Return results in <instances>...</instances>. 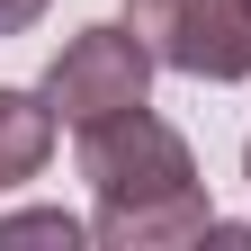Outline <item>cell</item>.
Returning <instances> with one entry per match:
<instances>
[{"label":"cell","mask_w":251,"mask_h":251,"mask_svg":"<svg viewBox=\"0 0 251 251\" xmlns=\"http://www.w3.org/2000/svg\"><path fill=\"white\" fill-rule=\"evenodd\" d=\"M152 63L162 54L135 36V18H99L45 63V99L72 135H90V126H108L126 108H152Z\"/></svg>","instance_id":"7a4b0ae2"},{"label":"cell","mask_w":251,"mask_h":251,"mask_svg":"<svg viewBox=\"0 0 251 251\" xmlns=\"http://www.w3.org/2000/svg\"><path fill=\"white\" fill-rule=\"evenodd\" d=\"M242 179H251V144H242Z\"/></svg>","instance_id":"ba28073f"},{"label":"cell","mask_w":251,"mask_h":251,"mask_svg":"<svg viewBox=\"0 0 251 251\" xmlns=\"http://www.w3.org/2000/svg\"><path fill=\"white\" fill-rule=\"evenodd\" d=\"M45 9H54V0H0V36H27Z\"/></svg>","instance_id":"52a82bcc"},{"label":"cell","mask_w":251,"mask_h":251,"mask_svg":"<svg viewBox=\"0 0 251 251\" xmlns=\"http://www.w3.org/2000/svg\"><path fill=\"white\" fill-rule=\"evenodd\" d=\"M0 242H63V251H81L90 225L72 206H18V215H0Z\"/></svg>","instance_id":"8992f818"},{"label":"cell","mask_w":251,"mask_h":251,"mask_svg":"<svg viewBox=\"0 0 251 251\" xmlns=\"http://www.w3.org/2000/svg\"><path fill=\"white\" fill-rule=\"evenodd\" d=\"M135 36L188 81H251V0H126Z\"/></svg>","instance_id":"3957f363"},{"label":"cell","mask_w":251,"mask_h":251,"mask_svg":"<svg viewBox=\"0 0 251 251\" xmlns=\"http://www.w3.org/2000/svg\"><path fill=\"white\" fill-rule=\"evenodd\" d=\"M81 179H90V198H99V215H135V206L188 198V188H198V152H188V135L171 117L126 108V117H108V126L81 135Z\"/></svg>","instance_id":"6da1fadb"},{"label":"cell","mask_w":251,"mask_h":251,"mask_svg":"<svg viewBox=\"0 0 251 251\" xmlns=\"http://www.w3.org/2000/svg\"><path fill=\"white\" fill-rule=\"evenodd\" d=\"M206 233H215L206 188H188L171 206H135V215H90V242H108V251H171V242H206Z\"/></svg>","instance_id":"277c9868"},{"label":"cell","mask_w":251,"mask_h":251,"mask_svg":"<svg viewBox=\"0 0 251 251\" xmlns=\"http://www.w3.org/2000/svg\"><path fill=\"white\" fill-rule=\"evenodd\" d=\"M54 99L45 90H9L0 81V198H9V188H27L45 162H54Z\"/></svg>","instance_id":"5b68a950"}]
</instances>
